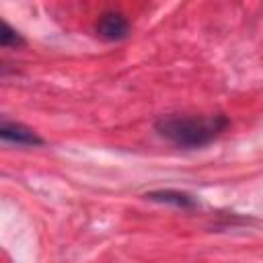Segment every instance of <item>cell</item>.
<instances>
[{"label": "cell", "mask_w": 263, "mask_h": 263, "mask_svg": "<svg viewBox=\"0 0 263 263\" xmlns=\"http://www.w3.org/2000/svg\"><path fill=\"white\" fill-rule=\"evenodd\" d=\"M228 125L224 115L214 117H162L156 121V132L181 148H201L218 138Z\"/></svg>", "instance_id": "cell-1"}, {"label": "cell", "mask_w": 263, "mask_h": 263, "mask_svg": "<svg viewBox=\"0 0 263 263\" xmlns=\"http://www.w3.org/2000/svg\"><path fill=\"white\" fill-rule=\"evenodd\" d=\"M97 33L99 37L107 39V41H119V39H125L127 33H129V23L117 14V12H107L99 18L97 23Z\"/></svg>", "instance_id": "cell-2"}, {"label": "cell", "mask_w": 263, "mask_h": 263, "mask_svg": "<svg viewBox=\"0 0 263 263\" xmlns=\"http://www.w3.org/2000/svg\"><path fill=\"white\" fill-rule=\"evenodd\" d=\"M0 136L4 142L16 144V146H41L43 140L23 123H12V121H2L0 125Z\"/></svg>", "instance_id": "cell-3"}, {"label": "cell", "mask_w": 263, "mask_h": 263, "mask_svg": "<svg viewBox=\"0 0 263 263\" xmlns=\"http://www.w3.org/2000/svg\"><path fill=\"white\" fill-rule=\"evenodd\" d=\"M148 199L152 201H162V203H173L177 208H195V199L187 193H181V191H173V189H166V191H152V193H146Z\"/></svg>", "instance_id": "cell-4"}, {"label": "cell", "mask_w": 263, "mask_h": 263, "mask_svg": "<svg viewBox=\"0 0 263 263\" xmlns=\"http://www.w3.org/2000/svg\"><path fill=\"white\" fill-rule=\"evenodd\" d=\"M0 43L2 47H10V45H23V37L8 25V23H2V33H0Z\"/></svg>", "instance_id": "cell-5"}]
</instances>
